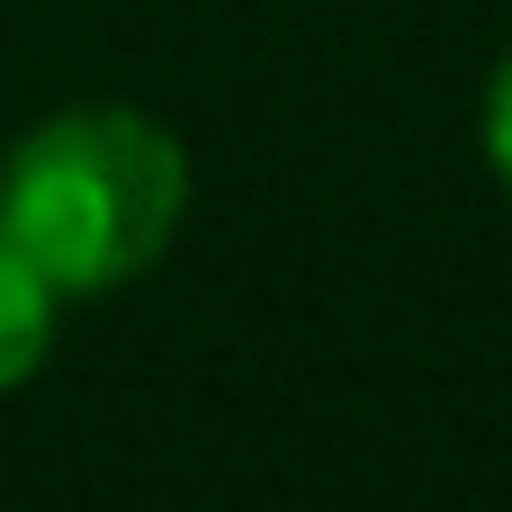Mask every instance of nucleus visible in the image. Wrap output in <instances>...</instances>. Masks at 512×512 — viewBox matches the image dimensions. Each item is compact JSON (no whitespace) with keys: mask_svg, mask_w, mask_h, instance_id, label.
Listing matches in <instances>:
<instances>
[{"mask_svg":"<svg viewBox=\"0 0 512 512\" xmlns=\"http://www.w3.org/2000/svg\"><path fill=\"white\" fill-rule=\"evenodd\" d=\"M486 162H495V180L512 189V54L495 63V81H486Z\"/></svg>","mask_w":512,"mask_h":512,"instance_id":"3","label":"nucleus"},{"mask_svg":"<svg viewBox=\"0 0 512 512\" xmlns=\"http://www.w3.org/2000/svg\"><path fill=\"white\" fill-rule=\"evenodd\" d=\"M189 216V153L162 117L90 99L27 126L0 162V234L54 297H108L171 252Z\"/></svg>","mask_w":512,"mask_h":512,"instance_id":"1","label":"nucleus"},{"mask_svg":"<svg viewBox=\"0 0 512 512\" xmlns=\"http://www.w3.org/2000/svg\"><path fill=\"white\" fill-rule=\"evenodd\" d=\"M54 288H45V270L0 234V396H18L36 369H45V351H54Z\"/></svg>","mask_w":512,"mask_h":512,"instance_id":"2","label":"nucleus"}]
</instances>
